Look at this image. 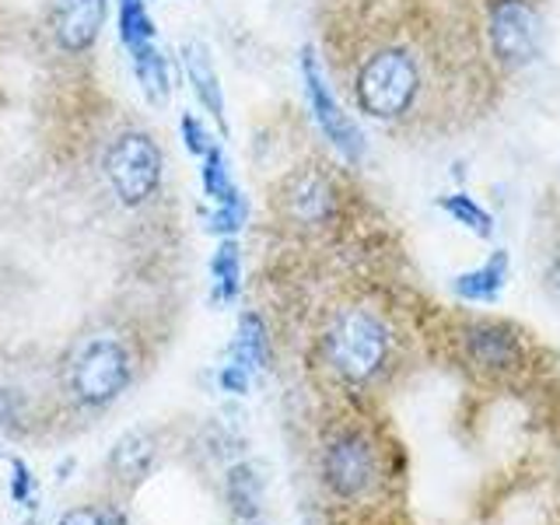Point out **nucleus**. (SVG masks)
I'll return each mask as SVG.
<instances>
[{
  "mask_svg": "<svg viewBox=\"0 0 560 525\" xmlns=\"http://www.w3.org/2000/svg\"><path fill=\"white\" fill-rule=\"evenodd\" d=\"M109 0H57L52 4V39L63 52H88L105 28Z\"/></svg>",
  "mask_w": 560,
  "mask_h": 525,
  "instance_id": "1a4fd4ad",
  "label": "nucleus"
},
{
  "mask_svg": "<svg viewBox=\"0 0 560 525\" xmlns=\"http://www.w3.org/2000/svg\"><path fill=\"white\" fill-rule=\"evenodd\" d=\"M105 179H109L116 200L122 207H144L158 189H162L165 175V154L154 144V137L144 130L119 133L102 158Z\"/></svg>",
  "mask_w": 560,
  "mask_h": 525,
  "instance_id": "20e7f679",
  "label": "nucleus"
},
{
  "mask_svg": "<svg viewBox=\"0 0 560 525\" xmlns=\"http://www.w3.org/2000/svg\"><path fill=\"white\" fill-rule=\"evenodd\" d=\"M323 480L340 501L372 498L385 480L382 452L361 428H343L323 448Z\"/></svg>",
  "mask_w": 560,
  "mask_h": 525,
  "instance_id": "39448f33",
  "label": "nucleus"
},
{
  "mask_svg": "<svg viewBox=\"0 0 560 525\" xmlns=\"http://www.w3.org/2000/svg\"><path fill=\"white\" fill-rule=\"evenodd\" d=\"M232 361L249 368V372H262L270 364V337H267V323L259 319L256 312H245L238 319L235 340H232Z\"/></svg>",
  "mask_w": 560,
  "mask_h": 525,
  "instance_id": "ddd939ff",
  "label": "nucleus"
},
{
  "mask_svg": "<svg viewBox=\"0 0 560 525\" xmlns=\"http://www.w3.org/2000/svg\"><path fill=\"white\" fill-rule=\"evenodd\" d=\"M323 358L347 385H368L389 368L393 329L375 308H340L323 329Z\"/></svg>",
  "mask_w": 560,
  "mask_h": 525,
  "instance_id": "f03ea898",
  "label": "nucleus"
},
{
  "mask_svg": "<svg viewBox=\"0 0 560 525\" xmlns=\"http://www.w3.org/2000/svg\"><path fill=\"white\" fill-rule=\"evenodd\" d=\"M487 35L494 57L508 67H525L539 49V8L536 0H490Z\"/></svg>",
  "mask_w": 560,
  "mask_h": 525,
  "instance_id": "0eeeda50",
  "label": "nucleus"
},
{
  "mask_svg": "<svg viewBox=\"0 0 560 525\" xmlns=\"http://www.w3.org/2000/svg\"><path fill=\"white\" fill-rule=\"evenodd\" d=\"M60 525H105V515L95 512V508H74L60 518Z\"/></svg>",
  "mask_w": 560,
  "mask_h": 525,
  "instance_id": "b1692460",
  "label": "nucleus"
},
{
  "mask_svg": "<svg viewBox=\"0 0 560 525\" xmlns=\"http://www.w3.org/2000/svg\"><path fill=\"white\" fill-rule=\"evenodd\" d=\"M63 393L84 410H102L116 402L133 382V354L119 332L98 329L70 347L60 368Z\"/></svg>",
  "mask_w": 560,
  "mask_h": 525,
  "instance_id": "f257e3e1",
  "label": "nucleus"
},
{
  "mask_svg": "<svg viewBox=\"0 0 560 525\" xmlns=\"http://www.w3.org/2000/svg\"><path fill=\"white\" fill-rule=\"evenodd\" d=\"M424 92V67L410 46H378L358 63L354 102L364 116L378 122H396L410 116Z\"/></svg>",
  "mask_w": 560,
  "mask_h": 525,
  "instance_id": "7ed1b4c3",
  "label": "nucleus"
},
{
  "mask_svg": "<svg viewBox=\"0 0 560 525\" xmlns=\"http://www.w3.org/2000/svg\"><path fill=\"white\" fill-rule=\"evenodd\" d=\"M504 284H508V253L498 249L490 259H483L477 270H466L455 277V294L469 305H490L501 298Z\"/></svg>",
  "mask_w": 560,
  "mask_h": 525,
  "instance_id": "f8f14e48",
  "label": "nucleus"
},
{
  "mask_svg": "<svg viewBox=\"0 0 560 525\" xmlns=\"http://www.w3.org/2000/svg\"><path fill=\"white\" fill-rule=\"evenodd\" d=\"M302 81H305V98H308L315 127L323 130V137L337 148V154L347 158V162H361L364 158V133L358 130V122L343 113L337 95H332L329 78H326V70H323L312 46L302 49Z\"/></svg>",
  "mask_w": 560,
  "mask_h": 525,
  "instance_id": "423d86ee",
  "label": "nucleus"
},
{
  "mask_svg": "<svg viewBox=\"0 0 560 525\" xmlns=\"http://www.w3.org/2000/svg\"><path fill=\"white\" fill-rule=\"evenodd\" d=\"M116 22L127 52L154 46V22L148 14V0H116Z\"/></svg>",
  "mask_w": 560,
  "mask_h": 525,
  "instance_id": "f3484780",
  "label": "nucleus"
},
{
  "mask_svg": "<svg viewBox=\"0 0 560 525\" xmlns=\"http://www.w3.org/2000/svg\"><path fill=\"white\" fill-rule=\"evenodd\" d=\"M438 207H442L455 224H463L466 232H472L477 238L494 235V218H490V210L480 200H472L469 192H445V197L438 200Z\"/></svg>",
  "mask_w": 560,
  "mask_h": 525,
  "instance_id": "6ab92c4d",
  "label": "nucleus"
},
{
  "mask_svg": "<svg viewBox=\"0 0 560 525\" xmlns=\"http://www.w3.org/2000/svg\"><path fill=\"white\" fill-rule=\"evenodd\" d=\"M280 197H284V210L294 224L323 228L332 221V214H337V189H332V183L315 168L294 172L284 183V192H280Z\"/></svg>",
  "mask_w": 560,
  "mask_h": 525,
  "instance_id": "9d476101",
  "label": "nucleus"
},
{
  "mask_svg": "<svg viewBox=\"0 0 560 525\" xmlns=\"http://www.w3.org/2000/svg\"><path fill=\"white\" fill-rule=\"evenodd\" d=\"M179 57H183V70H186V81L192 88V95H197L203 109L224 127V92H221V78H218V67H214V57H210V49L203 43H186Z\"/></svg>",
  "mask_w": 560,
  "mask_h": 525,
  "instance_id": "9b49d317",
  "label": "nucleus"
},
{
  "mask_svg": "<svg viewBox=\"0 0 560 525\" xmlns=\"http://www.w3.org/2000/svg\"><path fill=\"white\" fill-rule=\"evenodd\" d=\"M459 347L466 364H472L483 375H512L525 368L529 358V343L512 323L498 319H477L459 332Z\"/></svg>",
  "mask_w": 560,
  "mask_h": 525,
  "instance_id": "6e6552de",
  "label": "nucleus"
},
{
  "mask_svg": "<svg viewBox=\"0 0 560 525\" xmlns=\"http://www.w3.org/2000/svg\"><path fill=\"white\" fill-rule=\"evenodd\" d=\"M130 63H133L137 84H140V92L148 95V102L165 105L172 95V74H168V60H165V52L158 49V43L148 49L130 52Z\"/></svg>",
  "mask_w": 560,
  "mask_h": 525,
  "instance_id": "4468645a",
  "label": "nucleus"
},
{
  "mask_svg": "<svg viewBox=\"0 0 560 525\" xmlns=\"http://www.w3.org/2000/svg\"><path fill=\"white\" fill-rule=\"evenodd\" d=\"M245 221H249V200L245 197H235V200H228V203H218L214 210H210V218H207V228L214 235L221 238H235Z\"/></svg>",
  "mask_w": 560,
  "mask_h": 525,
  "instance_id": "aec40b11",
  "label": "nucleus"
},
{
  "mask_svg": "<svg viewBox=\"0 0 560 525\" xmlns=\"http://www.w3.org/2000/svg\"><path fill=\"white\" fill-rule=\"evenodd\" d=\"M158 459V448L144 431L127 434L113 452V472L119 480H144Z\"/></svg>",
  "mask_w": 560,
  "mask_h": 525,
  "instance_id": "dca6fc26",
  "label": "nucleus"
},
{
  "mask_svg": "<svg viewBox=\"0 0 560 525\" xmlns=\"http://www.w3.org/2000/svg\"><path fill=\"white\" fill-rule=\"evenodd\" d=\"M200 183H203V197L210 200V203H228V200H235V197H242V189L235 186V179H232V165H228V158H224V151H221V144L214 140V144L207 148V154H203V168H200Z\"/></svg>",
  "mask_w": 560,
  "mask_h": 525,
  "instance_id": "a211bd4d",
  "label": "nucleus"
},
{
  "mask_svg": "<svg viewBox=\"0 0 560 525\" xmlns=\"http://www.w3.org/2000/svg\"><path fill=\"white\" fill-rule=\"evenodd\" d=\"M228 498H232L238 515H256V508H259V480H256V472L249 466H238L232 472V480H228Z\"/></svg>",
  "mask_w": 560,
  "mask_h": 525,
  "instance_id": "412c9836",
  "label": "nucleus"
},
{
  "mask_svg": "<svg viewBox=\"0 0 560 525\" xmlns=\"http://www.w3.org/2000/svg\"><path fill=\"white\" fill-rule=\"evenodd\" d=\"M249 368H242L235 361H228L221 372H218V382H221V389L224 393H232V396H242V393H249Z\"/></svg>",
  "mask_w": 560,
  "mask_h": 525,
  "instance_id": "5701e85b",
  "label": "nucleus"
},
{
  "mask_svg": "<svg viewBox=\"0 0 560 525\" xmlns=\"http://www.w3.org/2000/svg\"><path fill=\"white\" fill-rule=\"evenodd\" d=\"M550 280H553V288H557V294H560V256L553 259V270H550Z\"/></svg>",
  "mask_w": 560,
  "mask_h": 525,
  "instance_id": "393cba45",
  "label": "nucleus"
},
{
  "mask_svg": "<svg viewBox=\"0 0 560 525\" xmlns=\"http://www.w3.org/2000/svg\"><path fill=\"white\" fill-rule=\"evenodd\" d=\"M210 284L221 305H232L242 294V253L235 238H221L214 256H210Z\"/></svg>",
  "mask_w": 560,
  "mask_h": 525,
  "instance_id": "2eb2a0df",
  "label": "nucleus"
},
{
  "mask_svg": "<svg viewBox=\"0 0 560 525\" xmlns=\"http://www.w3.org/2000/svg\"><path fill=\"white\" fill-rule=\"evenodd\" d=\"M179 133H183L186 151H189V154H197V158H203L207 148L214 144V137H210V130L203 127L197 113H183V119H179Z\"/></svg>",
  "mask_w": 560,
  "mask_h": 525,
  "instance_id": "4be33fe9",
  "label": "nucleus"
}]
</instances>
